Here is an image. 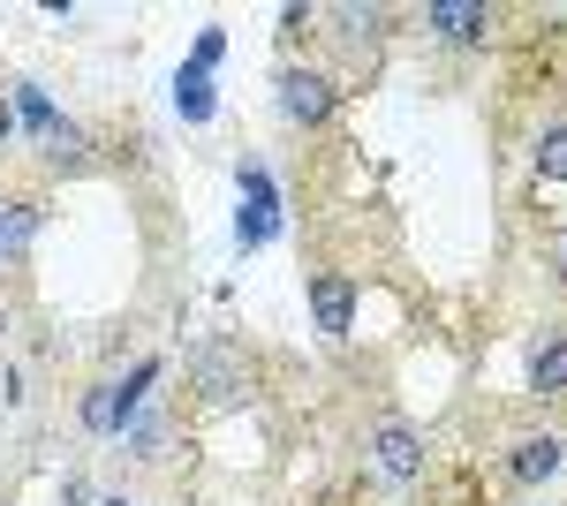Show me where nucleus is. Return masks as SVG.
Segmentation results:
<instances>
[{
    "mask_svg": "<svg viewBox=\"0 0 567 506\" xmlns=\"http://www.w3.org/2000/svg\"><path fill=\"white\" fill-rule=\"evenodd\" d=\"M8 136H16V114H8V106H0V144H8Z\"/></svg>",
    "mask_w": 567,
    "mask_h": 506,
    "instance_id": "13",
    "label": "nucleus"
},
{
    "mask_svg": "<svg viewBox=\"0 0 567 506\" xmlns=\"http://www.w3.org/2000/svg\"><path fill=\"white\" fill-rule=\"evenodd\" d=\"M310 310H318V333H326V340H349V326H355V288L341 280V272H318V280H310Z\"/></svg>",
    "mask_w": 567,
    "mask_h": 506,
    "instance_id": "2",
    "label": "nucleus"
},
{
    "mask_svg": "<svg viewBox=\"0 0 567 506\" xmlns=\"http://www.w3.org/2000/svg\"><path fill=\"white\" fill-rule=\"evenodd\" d=\"M8 219H0V250H23L31 242V227H39V205H0Z\"/></svg>",
    "mask_w": 567,
    "mask_h": 506,
    "instance_id": "9",
    "label": "nucleus"
},
{
    "mask_svg": "<svg viewBox=\"0 0 567 506\" xmlns=\"http://www.w3.org/2000/svg\"><path fill=\"white\" fill-rule=\"evenodd\" d=\"M560 454H567L560 438H523V446H515V462H507V468H515V484H545V476L560 468Z\"/></svg>",
    "mask_w": 567,
    "mask_h": 506,
    "instance_id": "6",
    "label": "nucleus"
},
{
    "mask_svg": "<svg viewBox=\"0 0 567 506\" xmlns=\"http://www.w3.org/2000/svg\"><path fill=\"white\" fill-rule=\"evenodd\" d=\"M371 454H379V468H386L393 484H416V476H424V438H416L409 423H379V431H371Z\"/></svg>",
    "mask_w": 567,
    "mask_h": 506,
    "instance_id": "1",
    "label": "nucleus"
},
{
    "mask_svg": "<svg viewBox=\"0 0 567 506\" xmlns=\"http://www.w3.org/2000/svg\"><path fill=\"white\" fill-rule=\"evenodd\" d=\"M106 506H130V499H106Z\"/></svg>",
    "mask_w": 567,
    "mask_h": 506,
    "instance_id": "15",
    "label": "nucleus"
},
{
    "mask_svg": "<svg viewBox=\"0 0 567 506\" xmlns=\"http://www.w3.org/2000/svg\"><path fill=\"white\" fill-rule=\"evenodd\" d=\"M424 23H432L439 39H454V45H462V39H484V23H492V16H484V8H470V0H439Z\"/></svg>",
    "mask_w": 567,
    "mask_h": 506,
    "instance_id": "5",
    "label": "nucleus"
},
{
    "mask_svg": "<svg viewBox=\"0 0 567 506\" xmlns=\"http://www.w3.org/2000/svg\"><path fill=\"white\" fill-rule=\"evenodd\" d=\"M537 174H545V182H567V122H553L537 136Z\"/></svg>",
    "mask_w": 567,
    "mask_h": 506,
    "instance_id": "8",
    "label": "nucleus"
},
{
    "mask_svg": "<svg viewBox=\"0 0 567 506\" xmlns=\"http://www.w3.org/2000/svg\"><path fill=\"white\" fill-rule=\"evenodd\" d=\"M182 114H189V122H205V114H213V99H205V76H197V69H189V76H182Z\"/></svg>",
    "mask_w": 567,
    "mask_h": 506,
    "instance_id": "12",
    "label": "nucleus"
},
{
    "mask_svg": "<svg viewBox=\"0 0 567 506\" xmlns=\"http://www.w3.org/2000/svg\"><path fill=\"white\" fill-rule=\"evenodd\" d=\"M197 393H205L213 409L243 401V363H235L227 348H205V355H197Z\"/></svg>",
    "mask_w": 567,
    "mask_h": 506,
    "instance_id": "4",
    "label": "nucleus"
},
{
    "mask_svg": "<svg viewBox=\"0 0 567 506\" xmlns=\"http://www.w3.org/2000/svg\"><path fill=\"white\" fill-rule=\"evenodd\" d=\"M84 423H91V431H114V423H122V409H114V385H99V393L84 401Z\"/></svg>",
    "mask_w": 567,
    "mask_h": 506,
    "instance_id": "11",
    "label": "nucleus"
},
{
    "mask_svg": "<svg viewBox=\"0 0 567 506\" xmlns=\"http://www.w3.org/2000/svg\"><path fill=\"white\" fill-rule=\"evenodd\" d=\"M560 280H567V242H560Z\"/></svg>",
    "mask_w": 567,
    "mask_h": 506,
    "instance_id": "14",
    "label": "nucleus"
},
{
    "mask_svg": "<svg viewBox=\"0 0 567 506\" xmlns=\"http://www.w3.org/2000/svg\"><path fill=\"white\" fill-rule=\"evenodd\" d=\"M529 385L553 401V393H567V333H553L537 355H529Z\"/></svg>",
    "mask_w": 567,
    "mask_h": 506,
    "instance_id": "7",
    "label": "nucleus"
},
{
    "mask_svg": "<svg viewBox=\"0 0 567 506\" xmlns=\"http://www.w3.org/2000/svg\"><path fill=\"white\" fill-rule=\"evenodd\" d=\"M280 114H288V122H326V114H333V84L288 69V76H280Z\"/></svg>",
    "mask_w": 567,
    "mask_h": 506,
    "instance_id": "3",
    "label": "nucleus"
},
{
    "mask_svg": "<svg viewBox=\"0 0 567 506\" xmlns=\"http://www.w3.org/2000/svg\"><path fill=\"white\" fill-rule=\"evenodd\" d=\"M45 159H53V167H76V159H84V136H76L69 122H53L45 128Z\"/></svg>",
    "mask_w": 567,
    "mask_h": 506,
    "instance_id": "10",
    "label": "nucleus"
}]
</instances>
